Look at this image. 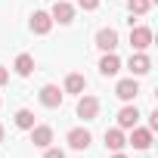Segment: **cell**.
Segmentation results:
<instances>
[{
    "label": "cell",
    "mask_w": 158,
    "mask_h": 158,
    "mask_svg": "<svg viewBox=\"0 0 158 158\" xmlns=\"http://www.w3.org/2000/svg\"><path fill=\"white\" fill-rule=\"evenodd\" d=\"M127 10H130L133 16H146V13L152 10V0H127Z\"/></svg>",
    "instance_id": "cell-18"
},
{
    "label": "cell",
    "mask_w": 158,
    "mask_h": 158,
    "mask_svg": "<svg viewBox=\"0 0 158 158\" xmlns=\"http://www.w3.org/2000/svg\"><path fill=\"white\" fill-rule=\"evenodd\" d=\"M118 71H121V59H118L115 53H106V56L99 59V74H102V77H115Z\"/></svg>",
    "instance_id": "cell-12"
},
{
    "label": "cell",
    "mask_w": 158,
    "mask_h": 158,
    "mask_svg": "<svg viewBox=\"0 0 158 158\" xmlns=\"http://www.w3.org/2000/svg\"><path fill=\"white\" fill-rule=\"evenodd\" d=\"M136 93H139L136 77H124V81H118V87H115V96H118V99H124V102L136 99Z\"/></svg>",
    "instance_id": "cell-5"
},
{
    "label": "cell",
    "mask_w": 158,
    "mask_h": 158,
    "mask_svg": "<svg viewBox=\"0 0 158 158\" xmlns=\"http://www.w3.org/2000/svg\"><path fill=\"white\" fill-rule=\"evenodd\" d=\"M40 102H44L47 109H59V106H62V90H59L56 84H44V87H40Z\"/></svg>",
    "instance_id": "cell-7"
},
{
    "label": "cell",
    "mask_w": 158,
    "mask_h": 158,
    "mask_svg": "<svg viewBox=\"0 0 158 158\" xmlns=\"http://www.w3.org/2000/svg\"><path fill=\"white\" fill-rule=\"evenodd\" d=\"M112 158H127V155H124V152H115V155H112Z\"/></svg>",
    "instance_id": "cell-23"
},
{
    "label": "cell",
    "mask_w": 158,
    "mask_h": 158,
    "mask_svg": "<svg viewBox=\"0 0 158 158\" xmlns=\"http://www.w3.org/2000/svg\"><path fill=\"white\" fill-rule=\"evenodd\" d=\"M127 68H130V74H133V77H143V74H149V71H152V59L139 50V53H133V56H130Z\"/></svg>",
    "instance_id": "cell-4"
},
{
    "label": "cell",
    "mask_w": 158,
    "mask_h": 158,
    "mask_svg": "<svg viewBox=\"0 0 158 158\" xmlns=\"http://www.w3.org/2000/svg\"><path fill=\"white\" fill-rule=\"evenodd\" d=\"M44 158H65V152H62V149H50V146H47Z\"/></svg>",
    "instance_id": "cell-20"
},
{
    "label": "cell",
    "mask_w": 158,
    "mask_h": 158,
    "mask_svg": "<svg viewBox=\"0 0 158 158\" xmlns=\"http://www.w3.org/2000/svg\"><path fill=\"white\" fill-rule=\"evenodd\" d=\"M16 127L19 130H31L34 127V112L31 109H19L16 112Z\"/></svg>",
    "instance_id": "cell-17"
},
{
    "label": "cell",
    "mask_w": 158,
    "mask_h": 158,
    "mask_svg": "<svg viewBox=\"0 0 158 158\" xmlns=\"http://www.w3.org/2000/svg\"><path fill=\"white\" fill-rule=\"evenodd\" d=\"M6 81H10V71H6V68H3V65H0V87H3V84H6Z\"/></svg>",
    "instance_id": "cell-22"
},
{
    "label": "cell",
    "mask_w": 158,
    "mask_h": 158,
    "mask_svg": "<svg viewBox=\"0 0 158 158\" xmlns=\"http://www.w3.org/2000/svg\"><path fill=\"white\" fill-rule=\"evenodd\" d=\"M0 143H3V127H0Z\"/></svg>",
    "instance_id": "cell-24"
},
{
    "label": "cell",
    "mask_w": 158,
    "mask_h": 158,
    "mask_svg": "<svg viewBox=\"0 0 158 158\" xmlns=\"http://www.w3.org/2000/svg\"><path fill=\"white\" fill-rule=\"evenodd\" d=\"M31 143H34L37 149H47V146L53 143V127H47V124H34V127H31Z\"/></svg>",
    "instance_id": "cell-9"
},
{
    "label": "cell",
    "mask_w": 158,
    "mask_h": 158,
    "mask_svg": "<svg viewBox=\"0 0 158 158\" xmlns=\"http://www.w3.org/2000/svg\"><path fill=\"white\" fill-rule=\"evenodd\" d=\"M16 74H22V77H28L31 71H34V56H28V53H22V56H16Z\"/></svg>",
    "instance_id": "cell-15"
},
{
    "label": "cell",
    "mask_w": 158,
    "mask_h": 158,
    "mask_svg": "<svg viewBox=\"0 0 158 158\" xmlns=\"http://www.w3.org/2000/svg\"><path fill=\"white\" fill-rule=\"evenodd\" d=\"M96 115H99V99H96V96H84V93H81V99H77V118L93 121Z\"/></svg>",
    "instance_id": "cell-1"
},
{
    "label": "cell",
    "mask_w": 158,
    "mask_h": 158,
    "mask_svg": "<svg viewBox=\"0 0 158 158\" xmlns=\"http://www.w3.org/2000/svg\"><path fill=\"white\" fill-rule=\"evenodd\" d=\"M90 130H84V127H74V130H68V146L71 149H77V152H84L87 146H90Z\"/></svg>",
    "instance_id": "cell-10"
},
{
    "label": "cell",
    "mask_w": 158,
    "mask_h": 158,
    "mask_svg": "<svg viewBox=\"0 0 158 158\" xmlns=\"http://www.w3.org/2000/svg\"><path fill=\"white\" fill-rule=\"evenodd\" d=\"M87 81H84V74H68L65 77V93H84Z\"/></svg>",
    "instance_id": "cell-16"
},
{
    "label": "cell",
    "mask_w": 158,
    "mask_h": 158,
    "mask_svg": "<svg viewBox=\"0 0 158 158\" xmlns=\"http://www.w3.org/2000/svg\"><path fill=\"white\" fill-rule=\"evenodd\" d=\"M50 28H53V19H50V13H44V10H34V16H31V31H34V34H50Z\"/></svg>",
    "instance_id": "cell-11"
},
{
    "label": "cell",
    "mask_w": 158,
    "mask_h": 158,
    "mask_svg": "<svg viewBox=\"0 0 158 158\" xmlns=\"http://www.w3.org/2000/svg\"><path fill=\"white\" fill-rule=\"evenodd\" d=\"M149 44H152V28H146V25H136V28H130V47L139 53V50H149Z\"/></svg>",
    "instance_id": "cell-3"
},
{
    "label": "cell",
    "mask_w": 158,
    "mask_h": 158,
    "mask_svg": "<svg viewBox=\"0 0 158 158\" xmlns=\"http://www.w3.org/2000/svg\"><path fill=\"white\" fill-rule=\"evenodd\" d=\"M136 121H139V109H136V106H124V109L118 112V127H121V130L136 127Z\"/></svg>",
    "instance_id": "cell-13"
},
{
    "label": "cell",
    "mask_w": 158,
    "mask_h": 158,
    "mask_svg": "<svg viewBox=\"0 0 158 158\" xmlns=\"http://www.w3.org/2000/svg\"><path fill=\"white\" fill-rule=\"evenodd\" d=\"M50 19H53V22H59V25H71V19H74V6L68 3V0H56Z\"/></svg>",
    "instance_id": "cell-2"
},
{
    "label": "cell",
    "mask_w": 158,
    "mask_h": 158,
    "mask_svg": "<svg viewBox=\"0 0 158 158\" xmlns=\"http://www.w3.org/2000/svg\"><path fill=\"white\" fill-rule=\"evenodd\" d=\"M77 6L90 13V10H96V6H99V0H77Z\"/></svg>",
    "instance_id": "cell-19"
},
{
    "label": "cell",
    "mask_w": 158,
    "mask_h": 158,
    "mask_svg": "<svg viewBox=\"0 0 158 158\" xmlns=\"http://www.w3.org/2000/svg\"><path fill=\"white\" fill-rule=\"evenodd\" d=\"M106 146H109L112 152H121V149L127 146V136H124V130H121V127H112V130H106Z\"/></svg>",
    "instance_id": "cell-14"
},
{
    "label": "cell",
    "mask_w": 158,
    "mask_h": 158,
    "mask_svg": "<svg viewBox=\"0 0 158 158\" xmlns=\"http://www.w3.org/2000/svg\"><path fill=\"white\" fill-rule=\"evenodd\" d=\"M130 130H133V133H130V139H127V143H130L133 149L146 152V149L152 146V130H149V127H130Z\"/></svg>",
    "instance_id": "cell-8"
},
{
    "label": "cell",
    "mask_w": 158,
    "mask_h": 158,
    "mask_svg": "<svg viewBox=\"0 0 158 158\" xmlns=\"http://www.w3.org/2000/svg\"><path fill=\"white\" fill-rule=\"evenodd\" d=\"M96 47H99L102 53H115V50H118V31H115V28H102V31L96 34Z\"/></svg>",
    "instance_id": "cell-6"
},
{
    "label": "cell",
    "mask_w": 158,
    "mask_h": 158,
    "mask_svg": "<svg viewBox=\"0 0 158 158\" xmlns=\"http://www.w3.org/2000/svg\"><path fill=\"white\" fill-rule=\"evenodd\" d=\"M149 130H158V112L149 115Z\"/></svg>",
    "instance_id": "cell-21"
}]
</instances>
